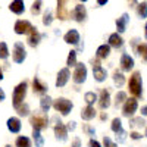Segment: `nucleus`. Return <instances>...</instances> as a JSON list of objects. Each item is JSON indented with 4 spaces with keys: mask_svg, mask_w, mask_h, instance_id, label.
<instances>
[{
    "mask_svg": "<svg viewBox=\"0 0 147 147\" xmlns=\"http://www.w3.org/2000/svg\"><path fill=\"white\" fill-rule=\"evenodd\" d=\"M128 88H129V93L134 96V99H138V97L143 96V81H141V74L140 72L136 71L129 77Z\"/></svg>",
    "mask_w": 147,
    "mask_h": 147,
    "instance_id": "obj_1",
    "label": "nucleus"
},
{
    "mask_svg": "<svg viewBox=\"0 0 147 147\" xmlns=\"http://www.w3.org/2000/svg\"><path fill=\"white\" fill-rule=\"evenodd\" d=\"M27 88H28V84H27L25 81L19 82L16 87H15V90H13V97H12L15 109L19 107V106L24 103V99H25V96H27Z\"/></svg>",
    "mask_w": 147,
    "mask_h": 147,
    "instance_id": "obj_2",
    "label": "nucleus"
},
{
    "mask_svg": "<svg viewBox=\"0 0 147 147\" xmlns=\"http://www.w3.org/2000/svg\"><path fill=\"white\" fill-rule=\"evenodd\" d=\"M53 107L57 110V112H59L60 115L66 116V115L71 112V110H72L74 105H72V102H71V100L65 99V97H59V99H56V100L53 102Z\"/></svg>",
    "mask_w": 147,
    "mask_h": 147,
    "instance_id": "obj_3",
    "label": "nucleus"
},
{
    "mask_svg": "<svg viewBox=\"0 0 147 147\" xmlns=\"http://www.w3.org/2000/svg\"><path fill=\"white\" fill-rule=\"evenodd\" d=\"M30 124L32 125V128H34V129L41 131V129L47 128V125H49V119H47V116H46L44 113H40V115H32V116L30 118Z\"/></svg>",
    "mask_w": 147,
    "mask_h": 147,
    "instance_id": "obj_4",
    "label": "nucleus"
},
{
    "mask_svg": "<svg viewBox=\"0 0 147 147\" xmlns=\"http://www.w3.org/2000/svg\"><path fill=\"white\" fill-rule=\"evenodd\" d=\"M12 57H13V62H15V63H22L24 60H25V57H27V52H25V47H24L22 43H15Z\"/></svg>",
    "mask_w": 147,
    "mask_h": 147,
    "instance_id": "obj_5",
    "label": "nucleus"
},
{
    "mask_svg": "<svg viewBox=\"0 0 147 147\" xmlns=\"http://www.w3.org/2000/svg\"><path fill=\"white\" fill-rule=\"evenodd\" d=\"M87 78V68H85L84 63H77L75 66V72H74L72 75V80L75 84H82Z\"/></svg>",
    "mask_w": 147,
    "mask_h": 147,
    "instance_id": "obj_6",
    "label": "nucleus"
},
{
    "mask_svg": "<svg viewBox=\"0 0 147 147\" xmlns=\"http://www.w3.org/2000/svg\"><path fill=\"white\" fill-rule=\"evenodd\" d=\"M137 107H138L137 99H134V97L132 99H127L125 103H124V107H122V113H124V116L129 118L137 112Z\"/></svg>",
    "mask_w": 147,
    "mask_h": 147,
    "instance_id": "obj_7",
    "label": "nucleus"
},
{
    "mask_svg": "<svg viewBox=\"0 0 147 147\" xmlns=\"http://www.w3.org/2000/svg\"><path fill=\"white\" fill-rule=\"evenodd\" d=\"M93 75H94V80L99 81V82H103L106 80V77H107L106 69L102 68L97 60H93Z\"/></svg>",
    "mask_w": 147,
    "mask_h": 147,
    "instance_id": "obj_8",
    "label": "nucleus"
},
{
    "mask_svg": "<svg viewBox=\"0 0 147 147\" xmlns=\"http://www.w3.org/2000/svg\"><path fill=\"white\" fill-rule=\"evenodd\" d=\"M55 136L57 140H62V141H65L68 138V128L60 121L56 122V125H55Z\"/></svg>",
    "mask_w": 147,
    "mask_h": 147,
    "instance_id": "obj_9",
    "label": "nucleus"
},
{
    "mask_svg": "<svg viewBox=\"0 0 147 147\" xmlns=\"http://www.w3.org/2000/svg\"><path fill=\"white\" fill-rule=\"evenodd\" d=\"M31 30H32V25H31L28 21L19 19V21H16V24H15V32H16V34H28Z\"/></svg>",
    "mask_w": 147,
    "mask_h": 147,
    "instance_id": "obj_10",
    "label": "nucleus"
},
{
    "mask_svg": "<svg viewBox=\"0 0 147 147\" xmlns=\"http://www.w3.org/2000/svg\"><path fill=\"white\" fill-rule=\"evenodd\" d=\"M69 77H71V74H69L68 68L60 69L59 74H57V78H56V87H65L68 80H69Z\"/></svg>",
    "mask_w": 147,
    "mask_h": 147,
    "instance_id": "obj_11",
    "label": "nucleus"
},
{
    "mask_svg": "<svg viewBox=\"0 0 147 147\" xmlns=\"http://www.w3.org/2000/svg\"><path fill=\"white\" fill-rule=\"evenodd\" d=\"M132 68H134V59L128 53H124L121 57V69L125 72H129Z\"/></svg>",
    "mask_w": 147,
    "mask_h": 147,
    "instance_id": "obj_12",
    "label": "nucleus"
},
{
    "mask_svg": "<svg viewBox=\"0 0 147 147\" xmlns=\"http://www.w3.org/2000/svg\"><path fill=\"white\" fill-rule=\"evenodd\" d=\"M99 106H100V109H107L110 106V93H109V90H102L100 91Z\"/></svg>",
    "mask_w": 147,
    "mask_h": 147,
    "instance_id": "obj_13",
    "label": "nucleus"
},
{
    "mask_svg": "<svg viewBox=\"0 0 147 147\" xmlns=\"http://www.w3.org/2000/svg\"><path fill=\"white\" fill-rule=\"evenodd\" d=\"M32 90H34V93L43 96V94H46V91H47V85H46L40 78H34V80H32Z\"/></svg>",
    "mask_w": 147,
    "mask_h": 147,
    "instance_id": "obj_14",
    "label": "nucleus"
},
{
    "mask_svg": "<svg viewBox=\"0 0 147 147\" xmlns=\"http://www.w3.org/2000/svg\"><path fill=\"white\" fill-rule=\"evenodd\" d=\"M63 40H65L68 44H78V41H80V34H78L77 30H69V31L65 34Z\"/></svg>",
    "mask_w": 147,
    "mask_h": 147,
    "instance_id": "obj_15",
    "label": "nucleus"
},
{
    "mask_svg": "<svg viewBox=\"0 0 147 147\" xmlns=\"http://www.w3.org/2000/svg\"><path fill=\"white\" fill-rule=\"evenodd\" d=\"M28 34H30V35H28V44H30L31 47L38 46L41 35H40V32H38V31H37V28H34V27H32V30H31Z\"/></svg>",
    "mask_w": 147,
    "mask_h": 147,
    "instance_id": "obj_16",
    "label": "nucleus"
},
{
    "mask_svg": "<svg viewBox=\"0 0 147 147\" xmlns=\"http://www.w3.org/2000/svg\"><path fill=\"white\" fill-rule=\"evenodd\" d=\"M122 44H124V40H122V37H121L118 32L110 34V37H109V46H110V47L121 49V47H122Z\"/></svg>",
    "mask_w": 147,
    "mask_h": 147,
    "instance_id": "obj_17",
    "label": "nucleus"
},
{
    "mask_svg": "<svg viewBox=\"0 0 147 147\" xmlns=\"http://www.w3.org/2000/svg\"><path fill=\"white\" fill-rule=\"evenodd\" d=\"M7 128H9V131L10 132H19L21 131V128H22V125H21V121L18 119V118H9L7 119Z\"/></svg>",
    "mask_w": 147,
    "mask_h": 147,
    "instance_id": "obj_18",
    "label": "nucleus"
},
{
    "mask_svg": "<svg viewBox=\"0 0 147 147\" xmlns=\"http://www.w3.org/2000/svg\"><path fill=\"white\" fill-rule=\"evenodd\" d=\"M85 16H87V10H85V7L82 5L75 6V9H74V18H75V21L82 22V21H85Z\"/></svg>",
    "mask_w": 147,
    "mask_h": 147,
    "instance_id": "obj_19",
    "label": "nucleus"
},
{
    "mask_svg": "<svg viewBox=\"0 0 147 147\" xmlns=\"http://www.w3.org/2000/svg\"><path fill=\"white\" fill-rule=\"evenodd\" d=\"M9 9L13 12V13L21 15V13H24V10H25V6H24L22 0H13V2L9 5Z\"/></svg>",
    "mask_w": 147,
    "mask_h": 147,
    "instance_id": "obj_20",
    "label": "nucleus"
},
{
    "mask_svg": "<svg viewBox=\"0 0 147 147\" xmlns=\"http://www.w3.org/2000/svg\"><path fill=\"white\" fill-rule=\"evenodd\" d=\"M128 21H129V16H128V13H124L118 21H116V30H118V32H124L125 30H127V24H128Z\"/></svg>",
    "mask_w": 147,
    "mask_h": 147,
    "instance_id": "obj_21",
    "label": "nucleus"
},
{
    "mask_svg": "<svg viewBox=\"0 0 147 147\" xmlns=\"http://www.w3.org/2000/svg\"><path fill=\"white\" fill-rule=\"evenodd\" d=\"M96 116V109L93 106H85L81 112V118L84 121H91L93 118Z\"/></svg>",
    "mask_w": 147,
    "mask_h": 147,
    "instance_id": "obj_22",
    "label": "nucleus"
},
{
    "mask_svg": "<svg viewBox=\"0 0 147 147\" xmlns=\"http://www.w3.org/2000/svg\"><path fill=\"white\" fill-rule=\"evenodd\" d=\"M110 55V46L109 44H102L96 52V56L97 59H106L107 56Z\"/></svg>",
    "mask_w": 147,
    "mask_h": 147,
    "instance_id": "obj_23",
    "label": "nucleus"
},
{
    "mask_svg": "<svg viewBox=\"0 0 147 147\" xmlns=\"http://www.w3.org/2000/svg\"><path fill=\"white\" fill-rule=\"evenodd\" d=\"M68 0H57V18L59 19H66V10L65 5Z\"/></svg>",
    "mask_w": 147,
    "mask_h": 147,
    "instance_id": "obj_24",
    "label": "nucleus"
},
{
    "mask_svg": "<svg viewBox=\"0 0 147 147\" xmlns=\"http://www.w3.org/2000/svg\"><path fill=\"white\" fill-rule=\"evenodd\" d=\"M84 100H85V103H87V106H93L94 102L99 100V97H97V94L94 91H88V93L84 94Z\"/></svg>",
    "mask_w": 147,
    "mask_h": 147,
    "instance_id": "obj_25",
    "label": "nucleus"
},
{
    "mask_svg": "<svg viewBox=\"0 0 147 147\" xmlns=\"http://www.w3.org/2000/svg\"><path fill=\"white\" fill-rule=\"evenodd\" d=\"M15 146L16 147H31V140L25 136H19L15 141Z\"/></svg>",
    "mask_w": 147,
    "mask_h": 147,
    "instance_id": "obj_26",
    "label": "nucleus"
},
{
    "mask_svg": "<svg viewBox=\"0 0 147 147\" xmlns=\"http://www.w3.org/2000/svg\"><path fill=\"white\" fill-rule=\"evenodd\" d=\"M53 106V103H52V99L50 97H43V99L40 100V107H41V110L43 112H49V109H50Z\"/></svg>",
    "mask_w": 147,
    "mask_h": 147,
    "instance_id": "obj_27",
    "label": "nucleus"
},
{
    "mask_svg": "<svg viewBox=\"0 0 147 147\" xmlns=\"http://www.w3.org/2000/svg\"><path fill=\"white\" fill-rule=\"evenodd\" d=\"M32 138H34L35 147H43V146H44V140H43V136L40 134V131L34 129V131H32Z\"/></svg>",
    "mask_w": 147,
    "mask_h": 147,
    "instance_id": "obj_28",
    "label": "nucleus"
},
{
    "mask_svg": "<svg viewBox=\"0 0 147 147\" xmlns=\"http://www.w3.org/2000/svg\"><path fill=\"white\" fill-rule=\"evenodd\" d=\"M66 65L68 66H77V52L75 50H71L66 59Z\"/></svg>",
    "mask_w": 147,
    "mask_h": 147,
    "instance_id": "obj_29",
    "label": "nucleus"
},
{
    "mask_svg": "<svg viewBox=\"0 0 147 147\" xmlns=\"http://www.w3.org/2000/svg\"><path fill=\"white\" fill-rule=\"evenodd\" d=\"M110 128H112V131L113 132H121V131H124V129H122V122H121V119L119 118H115L113 121H112V127H110Z\"/></svg>",
    "mask_w": 147,
    "mask_h": 147,
    "instance_id": "obj_30",
    "label": "nucleus"
},
{
    "mask_svg": "<svg viewBox=\"0 0 147 147\" xmlns=\"http://www.w3.org/2000/svg\"><path fill=\"white\" fill-rule=\"evenodd\" d=\"M9 56V49H7V44L0 41V59H7Z\"/></svg>",
    "mask_w": 147,
    "mask_h": 147,
    "instance_id": "obj_31",
    "label": "nucleus"
},
{
    "mask_svg": "<svg viewBox=\"0 0 147 147\" xmlns=\"http://www.w3.org/2000/svg\"><path fill=\"white\" fill-rule=\"evenodd\" d=\"M113 81H115V84H116V85H119V87H121V85L125 82V77L122 75L121 72L115 71V72H113Z\"/></svg>",
    "mask_w": 147,
    "mask_h": 147,
    "instance_id": "obj_32",
    "label": "nucleus"
},
{
    "mask_svg": "<svg viewBox=\"0 0 147 147\" xmlns=\"http://www.w3.org/2000/svg\"><path fill=\"white\" fill-rule=\"evenodd\" d=\"M137 52H138V55L146 60L147 62V43H143V44H140L138 47H137Z\"/></svg>",
    "mask_w": 147,
    "mask_h": 147,
    "instance_id": "obj_33",
    "label": "nucleus"
},
{
    "mask_svg": "<svg viewBox=\"0 0 147 147\" xmlns=\"http://www.w3.org/2000/svg\"><path fill=\"white\" fill-rule=\"evenodd\" d=\"M137 13L141 18H147V3H140L137 6Z\"/></svg>",
    "mask_w": 147,
    "mask_h": 147,
    "instance_id": "obj_34",
    "label": "nucleus"
},
{
    "mask_svg": "<svg viewBox=\"0 0 147 147\" xmlns=\"http://www.w3.org/2000/svg\"><path fill=\"white\" fill-rule=\"evenodd\" d=\"M16 110H18V113H19L21 116H27V115H30V106H28L27 103H24V105H21L19 107H16Z\"/></svg>",
    "mask_w": 147,
    "mask_h": 147,
    "instance_id": "obj_35",
    "label": "nucleus"
},
{
    "mask_svg": "<svg viewBox=\"0 0 147 147\" xmlns=\"http://www.w3.org/2000/svg\"><path fill=\"white\" fill-rule=\"evenodd\" d=\"M125 100H127V94H125L124 91H119V93L116 94V97H115V105L119 106V105H122V103H125Z\"/></svg>",
    "mask_w": 147,
    "mask_h": 147,
    "instance_id": "obj_36",
    "label": "nucleus"
},
{
    "mask_svg": "<svg viewBox=\"0 0 147 147\" xmlns=\"http://www.w3.org/2000/svg\"><path fill=\"white\" fill-rule=\"evenodd\" d=\"M41 5H43V0H35L32 3V7H31V12L34 15H38L40 13V9H41Z\"/></svg>",
    "mask_w": 147,
    "mask_h": 147,
    "instance_id": "obj_37",
    "label": "nucleus"
},
{
    "mask_svg": "<svg viewBox=\"0 0 147 147\" xmlns=\"http://www.w3.org/2000/svg\"><path fill=\"white\" fill-rule=\"evenodd\" d=\"M53 21V16H52V12L50 10H47L46 13H44V18H43V24L44 25H50Z\"/></svg>",
    "mask_w": 147,
    "mask_h": 147,
    "instance_id": "obj_38",
    "label": "nucleus"
},
{
    "mask_svg": "<svg viewBox=\"0 0 147 147\" xmlns=\"http://www.w3.org/2000/svg\"><path fill=\"white\" fill-rule=\"evenodd\" d=\"M144 119L143 118H134L131 119V127H144Z\"/></svg>",
    "mask_w": 147,
    "mask_h": 147,
    "instance_id": "obj_39",
    "label": "nucleus"
},
{
    "mask_svg": "<svg viewBox=\"0 0 147 147\" xmlns=\"http://www.w3.org/2000/svg\"><path fill=\"white\" fill-rule=\"evenodd\" d=\"M103 144H105V147H118L109 137H105V138H103Z\"/></svg>",
    "mask_w": 147,
    "mask_h": 147,
    "instance_id": "obj_40",
    "label": "nucleus"
},
{
    "mask_svg": "<svg viewBox=\"0 0 147 147\" xmlns=\"http://www.w3.org/2000/svg\"><path fill=\"white\" fill-rule=\"evenodd\" d=\"M82 128H84V131L87 132L88 136H94V128H91L90 125H87V124H85V125H84Z\"/></svg>",
    "mask_w": 147,
    "mask_h": 147,
    "instance_id": "obj_41",
    "label": "nucleus"
},
{
    "mask_svg": "<svg viewBox=\"0 0 147 147\" xmlns=\"http://www.w3.org/2000/svg\"><path fill=\"white\" fill-rule=\"evenodd\" d=\"M129 136H131V138H132V140H140V138H141V134H138V132H136V131L131 132Z\"/></svg>",
    "mask_w": 147,
    "mask_h": 147,
    "instance_id": "obj_42",
    "label": "nucleus"
},
{
    "mask_svg": "<svg viewBox=\"0 0 147 147\" xmlns=\"http://www.w3.org/2000/svg\"><path fill=\"white\" fill-rule=\"evenodd\" d=\"M88 146H90V147H102L99 141H96V140H93V138L90 140V143H88Z\"/></svg>",
    "mask_w": 147,
    "mask_h": 147,
    "instance_id": "obj_43",
    "label": "nucleus"
},
{
    "mask_svg": "<svg viewBox=\"0 0 147 147\" xmlns=\"http://www.w3.org/2000/svg\"><path fill=\"white\" fill-rule=\"evenodd\" d=\"M5 97H6V94H5V91L0 88V102H3L5 100Z\"/></svg>",
    "mask_w": 147,
    "mask_h": 147,
    "instance_id": "obj_44",
    "label": "nucleus"
},
{
    "mask_svg": "<svg viewBox=\"0 0 147 147\" xmlns=\"http://www.w3.org/2000/svg\"><path fill=\"white\" fill-rule=\"evenodd\" d=\"M80 144H81L80 138H75V140H74V146L72 147H80Z\"/></svg>",
    "mask_w": 147,
    "mask_h": 147,
    "instance_id": "obj_45",
    "label": "nucleus"
},
{
    "mask_svg": "<svg viewBox=\"0 0 147 147\" xmlns=\"http://www.w3.org/2000/svg\"><path fill=\"white\" fill-rule=\"evenodd\" d=\"M141 115H144V116H147V105L141 107Z\"/></svg>",
    "mask_w": 147,
    "mask_h": 147,
    "instance_id": "obj_46",
    "label": "nucleus"
},
{
    "mask_svg": "<svg viewBox=\"0 0 147 147\" xmlns=\"http://www.w3.org/2000/svg\"><path fill=\"white\" fill-rule=\"evenodd\" d=\"M68 129H74V128H75V122H69V125L66 127Z\"/></svg>",
    "mask_w": 147,
    "mask_h": 147,
    "instance_id": "obj_47",
    "label": "nucleus"
},
{
    "mask_svg": "<svg viewBox=\"0 0 147 147\" xmlns=\"http://www.w3.org/2000/svg\"><path fill=\"white\" fill-rule=\"evenodd\" d=\"M97 3H99V5H106L107 0H97Z\"/></svg>",
    "mask_w": 147,
    "mask_h": 147,
    "instance_id": "obj_48",
    "label": "nucleus"
},
{
    "mask_svg": "<svg viewBox=\"0 0 147 147\" xmlns=\"http://www.w3.org/2000/svg\"><path fill=\"white\" fill-rule=\"evenodd\" d=\"M144 37L147 38V24H146V32H144Z\"/></svg>",
    "mask_w": 147,
    "mask_h": 147,
    "instance_id": "obj_49",
    "label": "nucleus"
},
{
    "mask_svg": "<svg viewBox=\"0 0 147 147\" xmlns=\"http://www.w3.org/2000/svg\"><path fill=\"white\" fill-rule=\"evenodd\" d=\"M3 78V72H2V69H0V80Z\"/></svg>",
    "mask_w": 147,
    "mask_h": 147,
    "instance_id": "obj_50",
    "label": "nucleus"
},
{
    "mask_svg": "<svg viewBox=\"0 0 147 147\" xmlns=\"http://www.w3.org/2000/svg\"><path fill=\"white\" fill-rule=\"evenodd\" d=\"M146 137H147V128H146Z\"/></svg>",
    "mask_w": 147,
    "mask_h": 147,
    "instance_id": "obj_51",
    "label": "nucleus"
},
{
    "mask_svg": "<svg viewBox=\"0 0 147 147\" xmlns=\"http://www.w3.org/2000/svg\"><path fill=\"white\" fill-rule=\"evenodd\" d=\"M81 2H87V0H81Z\"/></svg>",
    "mask_w": 147,
    "mask_h": 147,
    "instance_id": "obj_52",
    "label": "nucleus"
},
{
    "mask_svg": "<svg viewBox=\"0 0 147 147\" xmlns=\"http://www.w3.org/2000/svg\"><path fill=\"white\" fill-rule=\"evenodd\" d=\"M6 147H10V146H6Z\"/></svg>",
    "mask_w": 147,
    "mask_h": 147,
    "instance_id": "obj_53",
    "label": "nucleus"
}]
</instances>
